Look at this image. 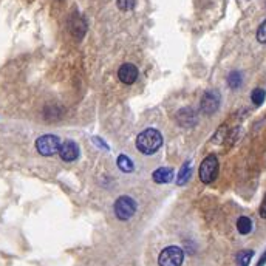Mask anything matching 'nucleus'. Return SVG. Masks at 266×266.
I'll list each match as a JSON object with an SVG mask.
<instances>
[{"label": "nucleus", "instance_id": "f257e3e1", "mask_svg": "<svg viewBox=\"0 0 266 266\" xmlns=\"http://www.w3.org/2000/svg\"><path fill=\"white\" fill-rule=\"evenodd\" d=\"M161 146H163V137L155 128L143 130L137 138V147L144 155H152V153L158 152V149Z\"/></svg>", "mask_w": 266, "mask_h": 266}, {"label": "nucleus", "instance_id": "f03ea898", "mask_svg": "<svg viewBox=\"0 0 266 266\" xmlns=\"http://www.w3.org/2000/svg\"><path fill=\"white\" fill-rule=\"evenodd\" d=\"M200 180L204 184H210L215 181L217 175H218V159L215 155H209L203 159V163L200 164Z\"/></svg>", "mask_w": 266, "mask_h": 266}, {"label": "nucleus", "instance_id": "7ed1b4c3", "mask_svg": "<svg viewBox=\"0 0 266 266\" xmlns=\"http://www.w3.org/2000/svg\"><path fill=\"white\" fill-rule=\"evenodd\" d=\"M137 212V203L130 197H119L115 203V215L121 221L130 220Z\"/></svg>", "mask_w": 266, "mask_h": 266}, {"label": "nucleus", "instance_id": "20e7f679", "mask_svg": "<svg viewBox=\"0 0 266 266\" xmlns=\"http://www.w3.org/2000/svg\"><path fill=\"white\" fill-rule=\"evenodd\" d=\"M184 260V252L178 246H169L161 251L158 257L159 266H181Z\"/></svg>", "mask_w": 266, "mask_h": 266}, {"label": "nucleus", "instance_id": "39448f33", "mask_svg": "<svg viewBox=\"0 0 266 266\" xmlns=\"http://www.w3.org/2000/svg\"><path fill=\"white\" fill-rule=\"evenodd\" d=\"M36 149L43 156H51L61 150V141L55 135H43L36 141Z\"/></svg>", "mask_w": 266, "mask_h": 266}, {"label": "nucleus", "instance_id": "423d86ee", "mask_svg": "<svg viewBox=\"0 0 266 266\" xmlns=\"http://www.w3.org/2000/svg\"><path fill=\"white\" fill-rule=\"evenodd\" d=\"M218 107H220V95L215 90L206 92L201 99V110L206 115H212L218 110Z\"/></svg>", "mask_w": 266, "mask_h": 266}, {"label": "nucleus", "instance_id": "0eeeda50", "mask_svg": "<svg viewBox=\"0 0 266 266\" xmlns=\"http://www.w3.org/2000/svg\"><path fill=\"white\" fill-rule=\"evenodd\" d=\"M138 68L133 65V64H122L118 70V77L122 84L125 85H131L133 82H135L138 79Z\"/></svg>", "mask_w": 266, "mask_h": 266}, {"label": "nucleus", "instance_id": "6e6552de", "mask_svg": "<svg viewBox=\"0 0 266 266\" xmlns=\"http://www.w3.org/2000/svg\"><path fill=\"white\" fill-rule=\"evenodd\" d=\"M59 155H61V158H62L64 161L71 163V161L77 159V156H79V147H77V144L73 143V141H65V143L61 144Z\"/></svg>", "mask_w": 266, "mask_h": 266}, {"label": "nucleus", "instance_id": "1a4fd4ad", "mask_svg": "<svg viewBox=\"0 0 266 266\" xmlns=\"http://www.w3.org/2000/svg\"><path fill=\"white\" fill-rule=\"evenodd\" d=\"M176 121H178L180 125H184V127H191L197 122V113L192 110V109H181L176 115Z\"/></svg>", "mask_w": 266, "mask_h": 266}, {"label": "nucleus", "instance_id": "9d476101", "mask_svg": "<svg viewBox=\"0 0 266 266\" xmlns=\"http://www.w3.org/2000/svg\"><path fill=\"white\" fill-rule=\"evenodd\" d=\"M153 181L158 183V184H167L172 181L173 178V170L169 169V167H159L153 172Z\"/></svg>", "mask_w": 266, "mask_h": 266}, {"label": "nucleus", "instance_id": "9b49d317", "mask_svg": "<svg viewBox=\"0 0 266 266\" xmlns=\"http://www.w3.org/2000/svg\"><path fill=\"white\" fill-rule=\"evenodd\" d=\"M70 31L71 34L76 37V39H81L85 31H87V25H85V20H82L79 16H74L71 20H70Z\"/></svg>", "mask_w": 266, "mask_h": 266}, {"label": "nucleus", "instance_id": "f8f14e48", "mask_svg": "<svg viewBox=\"0 0 266 266\" xmlns=\"http://www.w3.org/2000/svg\"><path fill=\"white\" fill-rule=\"evenodd\" d=\"M237 229L242 235H248L252 231V221L248 217H240L237 220Z\"/></svg>", "mask_w": 266, "mask_h": 266}, {"label": "nucleus", "instance_id": "ddd939ff", "mask_svg": "<svg viewBox=\"0 0 266 266\" xmlns=\"http://www.w3.org/2000/svg\"><path fill=\"white\" fill-rule=\"evenodd\" d=\"M116 163H118V167L122 172H125V173H130V172H133V169H135V166H133V161L128 156H125V155H119Z\"/></svg>", "mask_w": 266, "mask_h": 266}, {"label": "nucleus", "instance_id": "4468645a", "mask_svg": "<svg viewBox=\"0 0 266 266\" xmlns=\"http://www.w3.org/2000/svg\"><path fill=\"white\" fill-rule=\"evenodd\" d=\"M191 173H192L191 164H189V163H184L183 167H181V170H180V173H178V184H180V186H181V184H186V183L189 181Z\"/></svg>", "mask_w": 266, "mask_h": 266}, {"label": "nucleus", "instance_id": "2eb2a0df", "mask_svg": "<svg viewBox=\"0 0 266 266\" xmlns=\"http://www.w3.org/2000/svg\"><path fill=\"white\" fill-rule=\"evenodd\" d=\"M252 255H254V251H249V249L240 251L238 255H237V266H248L251 258H252Z\"/></svg>", "mask_w": 266, "mask_h": 266}, {"label": "nucleus", "instance_id": "dca6fc26", "mask_svg": "<svg viewBox=\"0 0 266 266\" xmlns=\"http://www.w3.org/2000/svg\"><path fill=\"white\" fill-rule=\"evenodd\" d=\"M264 90L263 88H254L252 93H251V101L254 102V105H261L264 102Z\"/></svg>", "mask_w": 266, "mask_h": 266}, {"label": "nucleus", "instance_id": "f3484780", "mask_svg": "<svg viewBox=\"0 0 266 266\" xmlns=\"http://www.w3.org/2000/svg\"><path fill=\"white\" fill-rule=\"evenodd\" d=\"M243 82V77H242V73L240 71H232L229 76H228V84L231 88H238Z\"/></svg>", "mask_w": 266, "mask_h": 266}, {"label": "nucleus", "instance_id": "a211bd4d", "mask_svg": "<svg viewBox=\"0 0 266 266\" xmlns=\"http://www.w3.org/2000/svg\"><path fill=\"white\" fill-rule=\"evenodd\" d=\"M135 7V0H118V8L121 11H130Z\"/></svg>", "mask_w": 266, "mask_h": 266}, {"label": "nucleus", "instance_id": "6ab92c4d", "mask_svg": "<svg viewBox=\"0 0 266 266\" xmlns=\"http://www.w3.org/2000/svg\"><path fill=\"white\" fill-rule=\"evenodd\" d=\"M257 40L260 43H266V20L258 26L257 30Z\"/></svg>", "mask_w": 266, "mask_h": 266}, {"label": "nucleus", "instance_id": "aec40b11", "mask_svg": "<svg viewBox=\"0 0 266 266\" xmlns=\"http://www.w3.org/2000/svg\"><path fill=\"white\" fill-rule=\"evenodd\" d=\"M258 214H260L261 218H266V195H264V198H263L261 204H260V210H258Z\"/></svg>", "mask_w": 266, "mask_h": 266}, {"label": "nucleus", "instance_id": "412c9836", "mask_svg": "<svg viewBox=\"0 0 266 266\" xmlns=\"http://www.w3.org/2000/svg\"><path fill=\"white\" fill-rule=\"evenodd\" d=\"M266 264V251H264V254L260 257V260H258V263H257V266H264Z\"/></svg>", "mask_w": 266, "mask_h": 266}]
</instances>
